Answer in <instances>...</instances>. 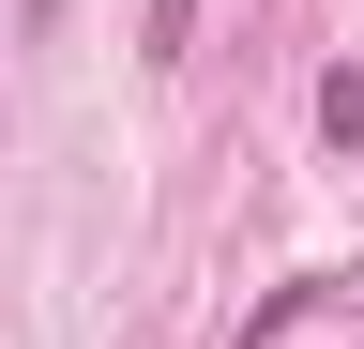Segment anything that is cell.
<instances>
[{
    "mask_svg": "<svg viewBox=\"0 0 364 349\" xmlns=\"http://www.w3.org/2000/svg\"><path fill=\"white\" fill-rule=\"evenodd\" d=\"M334 304H349V274H289V289H273V304H258V319L228 334V349H273V334H304V319H334Z\"/></svg>",
    "mask_w": 364,
    "mask_h": 349,
    "instance_id": "1",
    "label": "cell"
},
{
    "mask_svg": "<svg viewBox=\"0 0 364 349\" xmlns=\"http://www.w3.org/2000/svg\"><path fill=\"white\" fill-rule=\"evenodd\" d=\"M318 137H334V152H364V61H334V76H318Z\"/></svg>",
    "mask_w": 364,
    "mask_h": 349,
    "instance_id": "2",
    "label": "cell"
}]
</instances>
